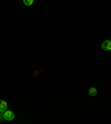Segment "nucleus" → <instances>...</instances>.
Listing matches in <instances>:
<instances>
[{
    "label": "nucleus",
    "instance_id": "f257e3e1",
    "mask_svg": "<svg viewBox=\"0 0 111 124\" xmlns=\"http://www.w3.org/2000/svg\"><path fill=\"white\" fill-rule=\"evenodd\" d=\"M2 115H3V118H5V121H12L14 118V113L12 111H9V110H6L5 112H2Z\"/></svg>",
    "mask_w": 111,
    "mask_h": 124
},
{
    "label": "nucleus",
    "instance_id": "f03ea898",
    "mask_svg": "<svg viewBox=\"0 0 111 124\" xmlns=\"http://www.w3.org/2000/svg\"><path fill=\"white\" fill-rule=\"evenodd\" d=\"M101 48L103 49V50H111V40H105L103 41L102 44H101Z\"/></svg>",
    "mask_w": 111,
    "mask_h": 124
},
{
    "label": "nucleus",
    "instance_id": "7ed1b4c3",
    "mask_svg": "<svg viewBox=\"0 0 111 124\" xmlns=\"http://www.w3.org/2000/svg\"><path fill=\"white\" fill-rule=\"evenodd\" d=\"M8 108V103L3 100H0V112H5Z\"/></svg>",
    "mask_w": 111,
    "mask_h": 124
},
{
    "label": "nucleus",
    "instance_id": "20e7f679",
    "mask_svg": "<svg viewBox=\"0 0 111 124\" xmlns=\"http://www.w3.org/2000/svg\"><path fill=\"white\" fill-rule=\"evenodd\" d=\"M89 95L90 96L97 95V88H96V87H90V88H89Z\"/></svg>",
    "mask_w": 111,
    "mask_h": 124
},
{
    "label": "nucleus",
    "instance_id": "39448f33",
    "mask_svg": "<svg viewBox=\"0 0 111 124\" xmlns=\"http://www.w3.org/2000/svg\"><path fill=\"white\" fill-rule=\"evenodd\" d=\"M22 1H23V3H25V6L29 7V6H31L32 3H33L34 0H22Z\"/></svg>",
    "mask_w": 111,
    "mask_h": 124
},
{
    "label": "nucleus",
    "instance_id": "423d86ee",
    "mask_svg": "<svg viewBox=\"0 0 111 124\" xmlns=\"http://www.w3.org/2000/svg\"><path fill=\"white\" fill-rule=\"evenodd\" d=\"M5 118H3V115H2V112H0V122H3Z\"/></svg>",
    "mask_w": 111,
    "mask_h": 124
}]
</instances>
